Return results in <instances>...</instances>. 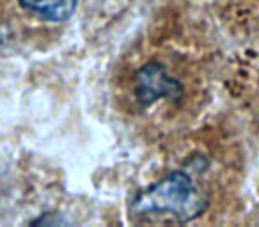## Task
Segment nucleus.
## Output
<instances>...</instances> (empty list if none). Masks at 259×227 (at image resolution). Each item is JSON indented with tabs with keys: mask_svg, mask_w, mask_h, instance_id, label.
<instances>
[{
	"mask_svg": "<svg viewBox=\"0 0 259 227\" xmlns=\"http://www.w3.org/2000/svg\"><path fill=\"white\" fill-rule=\"evenodd\" d=\"M206 206L208 199L190 174L176 170L139 192L130 204V213L146 222H190Z\"/></svg>",
	"mask_w": 259,
	"mask_h": 227,
	"instance_id": "1",
	"label": "nucleus"
},
{
	"mask_svg": "<svg viewBox=\"0 0 259 227\" xmlns=\"http://www.w3.org/2000/svg\"><path fill=\"white\" fill-rule=\"evenodd\" d=\"M134 90L135 98L142 107H148L163 98L178 100L183 94L181 83L156 62H149L137 73Z\"/></svg>",
	"mask_w": 259,
	"mask_h": 227,
	"instance_id": "2",
	"label": "nucleus"
},
{
	"mask_svg": "<svg viewBox=\"0 0 259 227\" xmlns=\"http://www.w3.org/2000/svg\"><path fill=\"white\" fill-rule=\"evenodd\" d=\"M78 0H20L27 13L47 22H64L71 18Z\"/></svg>",
	"mask_w": 259,
	"mask_h": 227,
	"instance_id": "3",
	"label": "nucleus"
}]
</instances>
